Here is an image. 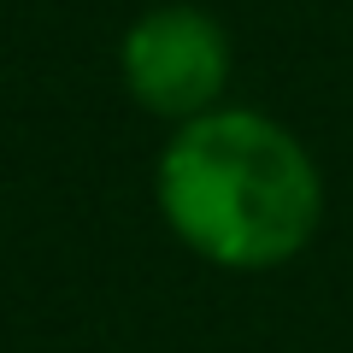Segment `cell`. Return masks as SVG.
<instances>
[{
  "mask_svg": "<svg viewBox=\"0 0 353 353\" xmlns=\"http://www.w3.org/2000/svg\"><path fill=\"white\" fill-rule=\"evenodd\" d=\"M124 77L159 112H201L230 77V41L194 6H159L124 36Z\"/></svg>",
  "mask_w": 353,
  "mask_h": 353,
  "instance_id": "obj_2",
  "label": "cell"
},
{
  "mask_svg": "<svg viewBox=\"0 0 353 353\" xmlns=\"http://www.w3.org/2000/svg\"><path fill=\"white\" fill-rule=\"evenodd\" d=\"M159 201L176 236L218 265H277L318 224V171L289 130L206 112L165 148Z\"/></svg>",
  "mask_w": 353,
  "mask_h": 353,
  "instance_id": "obj_1",
  "label": "cell"
}]
</instances>
